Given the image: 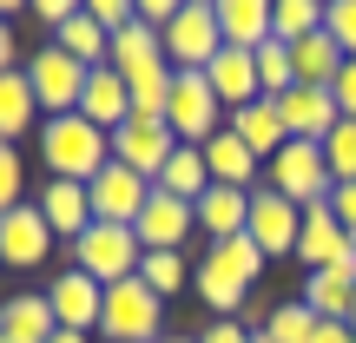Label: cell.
I'll list each match as a JSON object with an SVG mask.
<instances>
[{
	"mask_svg": "<svg viewBox=\"0 0 356 343\" xmlns=\"http://www.w3.org/2000/svg\"><path fill=\"white\" fill-rule=\"evenodd\" d=\"M40 166H47V178H73V185H92V178L113 166V132H99L86 113L40 119Z\"/></svg>",
	"mask_w": 356,
	"mask_h": 343,
	"instance_id": "1",
	"label": "cell"
},
{
	"mask_svg": "<svg viewBox=\"0 0 356 343\" xmlns=\"http://www.w3.org/2000/svg\"><path fill=\"white\" fill-rule=\"evenodd\" d=\"M13 66H26L20 60V33H13V20H0V73H13Z\"/></svg>",
	"mask_w": 356,
	"mask_h": 343,
	"instance_id": "43",
	"label": "cell"
},
{
	"mask_svg": "<svg viewBox=\"0 0 356 343\" xmlns=\"http://www.w3.org/2000/svg\"><path fill=\"white\" fill-rule=\"evenodd\" d=\"M251 343H270V337H264V330H257V337H251Z\"/></svg>",
	"mask_w": 356,
	"mask_h": 343,
	"instance_id": "47",
	"label": "cell"
},
{
	"mask_svg": "<svg viewBox=\"0 0 356 343\" xmlns=\"http://www.w3.org/2000/svg\"><path fill=\"white\" fill-rule=\"evenodd\" d=\"M323 33L343 47V60H356V0H330L323 7Z\"/></svg>",
	"mask_w": 356,
	"mask_h": 343,
	"instance_id": "38",
	"label": "cell"
},
{
	"mask_svg": "<svg viewBox=\"0 0 356 343\" xmlns=\"http://www.w3.org/2000/svg\"><path fill=\"white\" fill-rule=\"evenodd\" d=\"M323 159H330V178H337V185H356V119H337V126H330Z\"/></svg>",
	"mask_w": 356,
	"mask_h": 343,
	"instance_id": "35",
	"label": "cell"
},
{
	"mask_svg": "<svg viewBox=\"0 0 356 343\" xmlns=\"http://www.w3.org/2000/svg\"><path fill=\"white\" fill-rule=\"evenodd\" d=\"M317 324H323V317L304 304V297H284V304L264 317V337H270V343H310V337H317Z\"/></svg>",
	"mask_w": 356,
	"mask_h": 343,
	"instance_id": "32",
	"label": "cell"
},
{
	"mask_svg": "<svg viewBox=\"0 0 356 343\" xmlns=\"http://www.w3.org/2000/svg\"><path fill=\"white\" fill-rule=\"evenodd\" d=\"M159 343H198V337H185V330H165V337H159Z\"/></svg>",
	"mask_w": 356,
	"mask_h": 343,
	"instance_id": "46",
	"label": "cell"
},
{
	"mask_svg": "<svg viewBox=\"0 0 356 343\" xmlns=\"http://www.w3.org/2000/svg\"><path fill=\"white\" fill-rule=\"evenodd\" d=\"M47 310H53V324L60 330H99V310H106V284L99 278H86V271H53L47 278Z\"/></svg>",
	"mask_w": 356,
	"mask_h": 343,
	"instance_id": "8",
	"label": "cell"
},
{
	"mask_svg": "<svg viewBox=\"0 0 356 343\" xmlns=\"http://www.w3.org/2000/svg\"><path fill=\"white\" fill-rule=\"evenodd\" d=\"M257 86H264V99H284L297 86V66H291V47L284 40H264L257 47Z\"/></svg>",
	"mask_w": 356,
	"mask_h": 343,
	"instance_id": "34",
	"label": "cell"
},
{
	"mask_svg": "<svg viewBox=\"0 0 356 343\" xmlns=\"http://www.w3.org/2000/svg\"><path fill=\"white\" fill-rule=\"evenodd\" d=\"M191 271H198V264H185V251H145L139 257V278L152 284L159 297H178L191 284Z\"/></svg>",
	"mask_w": 356,
	"mask_h": 343,
	"instance_id": "33",
	"label": "cell"
},
{
	"mask_svg": "<svg viewBox=\"0 0 356 343\" xmlns=\"http://www.w3.org/2000/svg\"><path fill=\"white\" fill-rule=\"evenodd\" d=\"M231 132H238L244 145H251L257 159H277L284 145H291V132H284V113H277V99H251V106H238V113H231Z\"/></svg>",
	"mask_w": 356,
	"mask_h": 343,
	"instance_id": "22",
	"label": "cell"
},
{
	"mask_svg": "<svg viewBox=\"0 0 356 343\" xmlns=\"http://www.w3.org/2000/svg\"><path fill=\"white\" fill-rule=\"evenodd\" d=\"M99 337H106V343H159V337H165V297H159L145 278L106 284Z\"/></svg>",
	"mask_w": 356,
	"mask_h": 343,
	"instance_id": "2",
	"label": "cell"
},
{
	"mask_svg": "<svg viewBox=\"0 0 356 343\" xmlns=\"http://www.w3.org/2000/svg\"><path fill=\"white\" fill-rule=\"evenodd\" d=\"M218 33H225V47L257 53L270 40V0H218Z\"/></svg>",
	"mask_w": 356,
	"mask_h": 343,
	"instance_id": "26",
	"label": "cell"
},
{
	"mask_svg": "<svg viewBox=\"0 0 356 343\" xmlns=\"http://www.w3.org/2000/svg\"><path fill=\"white\" fill-rule=\"evenodd\" d=\"M251 337H257V330H251L244 317H211V324L198 330V343H251Z\"/></svg>",
	"mask_w": 356,
	"mask_h": 343,
	"instance_id": "39",
	"label": "cell"
},
{
	"mask_svg": "<svg viewBox=\"0 0 356 343\" xmlns=\"http://www.w3.org/2000/svg\"><path fill=\"white\" fill-rule=\"evenodd\" d=\"M297 264L304 271H330V264H356V238L337 225L330 205H310L304 231H297Z\"/></svg>",
	"mask_w": 356,
	"mask_h": 343,
	"instance_id": "12",
	"label": "cell"
},
{
	"mask_svg": "<svg viewBox=\"0 0 356 343\" xmlns=\"http://www.w3.org/2000/svg\"><path fill=\"white\" fill-rule=\"evenodd\" d=\"M310 343H356V330H350V324H317Z\"/></svg>",
	"mask_w": 356,
	"mask_h": 343,
	"instance_id": "44",
	"label": "cell"
},
{
	"mask_svg": "<svg viewBox=\"0 0 356 343\" xmlns=\"http://www.w3.org/2000/svg\"><path fill=\"white\" fill-rule=\"evenodd\" d=\"M204 79H211V93H218V106H225V113L264 99V86H257V53H244V47H225L211 66H204Z\"/></svg>",
	"mask_w": 356,
	"mask_h": 343,
	"instance_id": "20",
	"label": "cell"
},
{
	"mask_svg": "<svg viewBox=\"0 0 356 343\" xmlns=\"http://www.w3.org/2000/svg\"><path fill=\"white\" fill-rule=\"evenodd\" d=\"M26 79H33V99H40V119H60V113H79V93H86V79H92V66H79V60H66L60 47H40V53H26Z\"/></svg>",
	"mask_w": 356,
	"mask_h": 343,
	"instance_id": "6",
	"label": "cell"
},
{
	"mask_svg": "<svg viewBox=\"0 0 356 343\" xmlns=\"http://www.w3.org/2000/svg\"><path fill=\"white\" fill-rule=\"evenodd\" d=\"M33 205H40V218L53 225V238H66V244L92 231V191L73 185V178H47V185L33 191Z\"/></svg>",
	"mask_w": 356,
	"mask_h": 343,
	"instance_id": "15",
	"label": "cell"
},
{
	"mask_svg": "<svg viewBox=\"0 0 356 343\" xmlns=\"http://www.w3.org/2000/svg\"><path fill=\"white\" fill-rule=\"evenodd\" d=\"M172 113V73H152L132 86V119H165Z\"/></svg>",
	"mask_w": 356,
	"mask_h": 343,
	"instance_id": "37",
	"label": "cell"
},
{
	"mask_svg": "<svg viewBox=\"0 0 356 343\" xmlns=\"http://www.w3.org/2000/svg\"><path fill=\"white\" fill-rule=\"evenodd\" d=\"M0 343H7V337H0Z\"/></svg>",
	"mask_w": 356,
	"mask_h": 343,
	"instance_id": "48",
	"label": "cell"
},
{
	"mask_svg": "<svg viewBox=\"0 0 356 343\" xmlns=\"http://www.w3.org/2000/svg\"><path fill=\"white\" fill-rule=\"evenodd\" d=\"M204 166H211V185H231V191H257V172H264V159L251 152V145L238 139V132H211V139L198 145Z\"/></svg>",
	"mask_w": 356,
	"mask_h": 343,
	"instance_id": "17",
	"label": "cell"
},
{
	"mask_svg": "<svg viewBox=\"0 0 356 343\" xmlns=\"http://www.w3.org/2000/svg\"><path fill=\"white\" fill-rule=\"evenodd\" d=\"M264 185L277 191V198H291L297 212H310V205H330L337 178H330V159H323V145L291 139V145H284V152L264 166Z\"/></svg>",
	"mask_w": 356,
	"mask_h": 343,
	"instance_id": "4",
	"label": "cell"
},
{
	"mask_svg": "<svg viewBox=\"0 0 356 343\" xmlns=\"http://www.w3.org/2000/svg\"><path fill=\"white\" fill-rule=\"evenodd\" d=\"M66 257H73V271H86V278L119 284V278H139L145 244H139V231H132V225H99V218H92V231L66 244Z\"/></svg>",
	"mask_w": 356,
	"mask_h": 343,
	"instance_id": "5",
	"label": "cell"
},
{
	"mask_svg": "<svg viewBox=\"0 0 356 343\" xmlns=\"http://www.w3.org/2000/svg\"><path fill=\"white\" fill-rule=\"evenodd\" d=\"M277 113H284V132L291 139H310V145H323L330 139V126L343 113H337V99H330V86H291L277 99Z\"/></svg>",
	"mask_w": 356,
	"mask_h": 343,
	"instance_id": "16",
	"label": "cell"
},
{
	"mask_svg": "<svg viewBox=\"0 0 356 343\" xmlns=\"http://www.w3.org/2000/svg\"><path fill=\"white\" fill-rule=\"evenodd\" d=\"M317 26H323V0H270V40L297 47V40H310Z\"/></svg>",
	"mask_w": 356,
	"mask_h": 343,
	"instance_id": "31",
	"label": "cell"
},
{
	"mask_svg": "<svg viewBox=\"0 0 356 343\" xmlns=\"http://www.w3.org/2000/svg\"><path fill=\"white\" fill-rule=\"evenodd\" d=\"M86 191H92V218H99V225H139L145 198H152V178H139L126 166H106Z\"/></svg>",
	"mask_w": 356,
	"mask_h": 343,
	"instance_id": "14",
	"label": "cell"
},
{
	"mask_svg": "<svg viewBox=\"0 0 356 343\" xmlns=\"http://www.w3.org/2000/svg\"><path fill=\"white\" fill-rule=\"evenodd\" d=\"M106 66H119V79H126V86H139V79H152V73H172V66H165V40H159L152 26H139V20H132L126 33H113Z\"/></svg>",
	"mask_w": 356,
	"mask_h": 343,
	"instance_id": "18",
	"label": "cell"
},
{
	"mask_svg": "<svg viewBox=\"0 0 356 343\" xmlns=\"http://www.w3.org/2000/svg\"><path fill=\"white\" fill-rule=\"evenodd\" d=\"M204 264H211V271H225L231 284H244V291H251V284L264 278V264H270V257L257 251L251 238H225V244H211V251H204Z\"/></svg>",
	"mask_w": 356,
	"mask_h": 343,
	"instance_id": "30",
	"label": "cell"
},
{
	"mask_svg": "<svg viewBox=\"0 0 356 343\" xmlns=\"http://www.w3.org/2000/svg\"><path fill=\"white\" fill-rule=\"evenodd\" d=\"M304 297L323 324H350L356 317V264H330V271H304Z\"/></svg>",
	"mask_w": 356,
	"mask_h": 343,
	"instance_id": "19",
	"label": "cell"
},
{
	"mask_svg": "<svg viewBox=\"0 0 356 343\" xmlns=\"http://www.w3.org/2000/svg\"><path fill=\"white\" fill-rule=\"evenodd\" d=\"M33 126H40L33 79H26V66H13V73H0V145H20Z\"/></svg>",
	"mask_w": 356,
	"mask_h": 343,
	"instance_id": "23",
	"label": "cell"
},
{
	"mask_svg": "<svg viewBox=\"0 0 356 343\" xmlns=\"http://www.w3.org/2000/svg\"><path fill=\"white\" fill-rule=\"evenodd\" d=\"M53 257V225L40 218V205H13L0 218V271H40Z\"/></svg>",
	"mask_w": 356,
	"mask_h": 343,
	"instance_id": "10",
	"label": "cell"
},
{
	"mask_svg": "<svg viewBox=\"0 0 356 343\" xmlns=\"http://www.w3.org/2000/svg\"><path fill=\"white\" fill-rule=\"evenodd\" d=\"M60 324H53L47 310V291H13L7 304H0V337L7 343H47Z\"/></svg>",
	"mask_w": 356,
	"mask_h": 343,
	"instance_id": "25",
	"label": "cell"
},
{
	"mask_svg": "<svg viewBox=\"0 0 356 343\" xmlns=\"http://www.w3.org/2000/svg\"><path fill=\"white\" fill-rule=\"evenodd\" d=\"M79 7H86V0H33V13H40V20H47V26H53V33H60V26L73 20Z\"/></svg>",
	"mask_w": 356,
	"mask_h": 343,
	"instance_id": "41",
	"label": "cell"
},
{
	"mask_svg": "<svg viewBox=\"0 0 356 343\" xmlns=\"http://www.w3.org/2000/svg\"><path fill=\"white\" fill-rule=\"evenodd\" d=\"M330 99H337V113H343V119H356V60H343V73H337Z\"/></svg>",
	"mask_w": 356,
	"mask_h": 343,
	"instance_id": "40",
	"label": "cell"
},
{
	"mask_svg": "<svg viewBox=\"0 0 356 343\" xmlns=\"http://www.w3.org/2000/svg\"><path fill=\"white\" fill-rule=\"evenodd\" d=\"M53 47H60L66 60H79V66H106V53H113V33H106V26L92 20L86 7H79L73 20H66L60 33H53Z\"/></svg>",
	"mask_w": 356,
	"mask_h": 343,
	"instance_id": "29",
	"label": "cell"
},
{
	"mask_svg": "<svg viewBox=\"0 0 356 343\" xmlns=\"http://www.w3.org/2000/svg\"><path fill=\"white\" fill-rule=\"evenodd\" d=\"M291 66H297V86H337V73H343V47L317 26L310 40L291 47Z\"/></svg>",
	"mask_w": 356,
	"mask_h": 343,
	"instance_id": "27",
	"label": "cell"
},
{
	"mask_svg": "<svg viewBox=\"0 0 356 343\" xmlns=\"http://www.w3.org/2000/svg\"><path fill=\"white\" fill-rule=\"evenodd\" d=\"M13 205H26V159H20V145H0V218Z\"/></svg>",
	"mask_w": 356,
	"mask_h": 343,
	"instance_id": "36",
	"label": "cell"
},
{
	"mask_svg": "<svg viewBox=\"0 0 356 343\" xmlns=\"http://www.w3.org/2000/svg\"><path fill=\"white\" fill-rule=\"evenodd\" d=\"M172 152H178V132L165 119H126V126L113 132V166H126L139 178H159Z\"/></svg>",
	"mask_w": 356,
	"mask_h": 343,
	"instance_id": "11",
	"label": "cell"
},
{
	"mask_svg": "<svg viewBox=\"0 0 356 343\" xmlns=\"http://www.w3.org/2000/svg\"><path fill=\"white\" fill-rule=\"evenodd\" d=\"M330 212H337V225L356 238V185H337V191H330Z\"/></svg>",
	"mask_w": 356,
	"mask_h": 343,
	"instance_id": "42",
	"label": "cell"
},
{
	"mask_svg": "<svg viewBox=\"0 0 356 343\" xmlns=\"http://www.w3.org/2000/svg\"><path fill=\"white\" fill-rule=\"evenodd\" d=\"M47 343H92V337H86V330H53Z\"/></svg>",
	"mask_w": 356,
	"mask_h": 343,
	"instance_id": "45",
	"label": "cell"
},
{
	"mask_svg": "<svg viewBox=\"0 0 356 343\" xmlns=\"http://www.w3.org/2000/svg\"><path fill=\"white\" fill-rule=\"evenodd\" d=\"M165 66L172 73H204V66L225 53V33H218V0H178L165 33Z\"/></svg>",
	"mask_w": 356,
	"mask_h": 343,
	"instance_id": "3",
	"label": "cell"
},
{
	"mask_svg": "<svg viewBox=\"0 0 356 343\" xmlns=\"http://www.w3.org/2000/svg\"><path fill=\"white\" fill-rule=\"evenodd\" d=\"M297 231H304V212H297L291 198H277L270 185H257L251 191V225H244V238L277 264V257H297Z\"/></svg>",
	"mask_w": 356,
	"mask_h": 343,
	"instance_id": "9",
	"label": "cell"
},
{
	"mask_svg": "<svg viewBox=\"0 0 356 343\" xmlns=\"http://www.w3.org/2000/svg\"><path fill=\"white\" fill-rule=\"evenodd\" d=\"M79 113H86L99 132H119L132 119V86L119 79V66H92L86 93H79Z\"/></svg>",
	"mask_w": 356,
	"mask_h": 343,
	"instance_id": "21",
	"label": "cell"
},
{
	"mask_svg": "<svg viewBox=\"0 0 356 343\" xmlns=\"http://www.w3.org/2000/svg\"><path fill=\"white\" fill-rule=\"evenodd\" d=\"M165 126L178 132V145H204L211 132L231 126V113L218 106V93H211L204 73H172V113H165Z\"/></svg>",
	"mask_w": 356,
	"mask_h": 343,
	"instance_id": "7",
	"label": "cell"
},
{
	"mask_svg": "<svg viewBox=\"0 0 356 343\" xmlns=\"http://www.w3.org/2000/svg\"><path fill=\"white\" fill-rule=\"evenodd\" d=\"M244 225H251V191H231V185H211L198 198V231L211 244L225 238H244Z\"/></svg>",
	"mask_w": 356,
	"mask_h": 343,
	"instance_id": "24",
	"label": "cell"
},
{
	"mask_svg": "<svg viewBox=\"0 0 356 343\" xmlns=\"http://www.w3.org/2000/svg\"><path fill=\"white\" fill-rule=\"evenodd\" d=\"M132 231H139L145 251H185V238L198 231V205H185V198H172V191L152 185V198H145V212H139Z\"/></svg>",
	"mask_w": 356,
	"mask_h": 343,
	"instance_id": "13",
	"label": "cell"
},
{
	"mask_svg": "<svg viewBox=\"0 0 356 343\" xmlns=\"http://www.w3.org/2000/svg\"><path fill=\"white\" fill-rule=\"evenodd\" d=\"M152 185H159V191H172V198H185V205H198L204 191H211V166H204V152H198V145H178Z\"/></svg>",
	"mask_w": 356,
	"mask_h": 343,
	"instance_id": "28",
	"label": "cell"
}]
</instances>
